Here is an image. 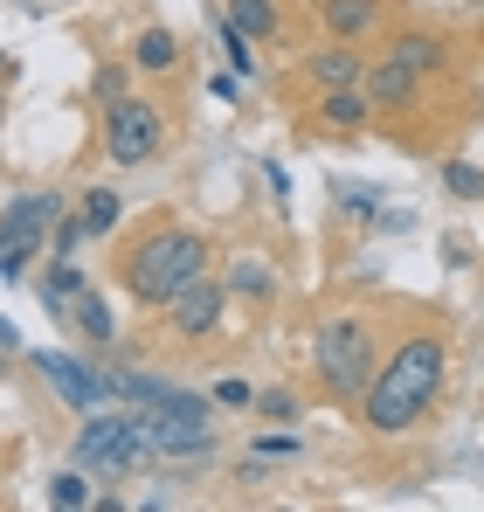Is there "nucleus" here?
<instances>
[{
	"mask_svg": "<svg viewBox=\"0 0 484 512\" xmlns=\"http://www.w3.org/2000/svg\"><path fill=\"white\" fill-rule=\"evenodd\" d=\"M215 402H222V409H256V388L229 374V381H215Z\"/></svg>",
	"mask_w": 484,
	"mask_h": 512,
	"instance_id": "cd10ccee",
	"label": "nucleus"
},
{
	"mask_svg": "<svg viewBox=\"0 0 484 512\" xmlns=\"http://www.w3.org/2000/svg\"><path fill=\"white\" fill-rule=\"evenodd\" d=\"M395 63H408L415 77H436L443 63H450V42L436 35V28H408V35H395V49H388Z\"/></svg>",
	"mask_w": 484,
	"mask_h": 512,
	"instance_id": "9b49d317",
	"label": "nucleus"
},
{
	"mask_svg": "<svg viewBox=\"0 0 484 512\" xmlns=\"http://www.w3.org/2000/svg\"><path fill=\"white\" fill-rule=\"evenodd\" d=\"M201 270H208V243L194 229H153L146 243H132V256H125V291L139 305H173V291L194 284Z\"/></svg>",
	"mask_w": 484,
	"mask_h": 512,
	"instance_id": "f03ea898",
	"label": "nucleus"
},
{
	"mask_svg": "<svg viewBox=\"0 0 484 512\" xmlns=\"http://www.w3.org/2000/svg\"><path fill=\"white\" fill-rule=\"evenodd\" d=\"M49 506H63V512L90 506V485H83V471H56V478H49Z\"/></svg>",
	"mask_w": 484,
	"mask_h": 512,
	"instance_id": "4be33fe9",
	"label": "nucleus"
},
{
	"mask_svg": "<svg viewBox=\"0 0 484 512\" xmlns=\"http://www.w3.org/2000/svg\"><path fill=\"white\" fill-rule=\"evenodd\" d=\"M0 346H7V353L21 346V333H14V319H0Z\"/></svg>",
	"mask_w": 484,
	"mask_h": 512,
	"instance_id": "7c9ffc66",
	"label": "nucleus"
},
{
	"mask_svg": "<svg viewBox=\"0 0 484 512\" xmlns=\"http://www.w3.org/2000/svg\"><path fill=\"white\" fill-rule=\"evenodd\" d=\"M229 21H236V28H242V35H249V42H270V35L284 28L270 0H229Z\"/></svg>",
	"mask_w": 484,
	"mask_h": 512,
	"instance_id": "dca6fc26",
	"label": "nucleus"
},
{
	"mask_svg": "<svg viewBox=\"0 0 484 512\" xmlns=\"http://www.w3.org/2000/svg\"><path fill=\"white\" fill-rule=\"evenodd\" d=\"M35 367L49 374V388H56L70 409H104V402L118 395V374H97V367H83L70 353H35Z\"/></svg>",
	"mask_w": 484,
	"mask_h": 512,
	"instance_id": "0eeeda50",
	"label": "nucleus"
},
{
	"mask_svg": "<svg viewBox=\"0 0 484 512\" xmlns=\"http://www.w3.org/2000/svg\"><path fill=\"white\" fill-rule=\"evenodd\" d=\"M35 250H42V243H14V236H0V277L14 284V277L28 270V256H35Z\"/></svg>",
	"mask_w": 484,
	"mask_h": 512,
	"instance_id": "393cba45",
	"label": "nucleus"
},
{
	"mask_svg": "<svg viewBox=\"0 0 484 512\" xmlns=\"http://www.w3.org/2000/svg\"><path fill=\"white\" fill-rule=\"evenodd\" d=\"M77 326H83V333H90L97 346H104L111 333H118V319H111V305H104L97 291H83V298H77Z\"/></svg>",
	"mask_w": 484,
	"mask_h": 512,
	"instance_id": "aec40b11",
	"label": "nucleus"
},
{
	"mask_svg": "<svg viewBox=\"0 0 484 512\" xmlns=\"http://www.w3.org/2000/svg\"><path fill=\"white\" fill-rule=\"evenodd\" d=\"M443 374H450V340L443 333H408L367 381L360 395V423L374 436H402L429 416V402L443 395Z\"/></svg>",
	"mask_w": 484,
	"mask_h": 512,
	"instance_id": "f257e3e1",
	"label": "nucleus"
},
{
	"mask_svg": "<svg viewBox=\"0 0 484 512\" xmlns=\"http://www.w3.org/2000/svg\"><path fill=\"white\" fill-rule=\"evenodd\" d=\"M83 291H90V284H83V270L70 263V256H56V263H49V284H42V298L63 312V305H77Z\"/></svg>",
	"mask_w": 484,
	"mask_h": 512,
	"instance_id": "f3484780",
	"label": "nucleus"
},
{
	"mask_svg": "<svg viewBox=\"0 0 484 512\" xmlns=\"http://www.w3.org/2000/svg\"><path fill=\"white\" fill-rule=\"evenodd\" d=\"M166 153V118L160 104H146V97H118V104H104V160L111 167H153Z\"/></svg>",
	"mask_w": 484,
	"mask_h": 512,
	"instance_id": "20e7f679",
	"label": "nucleus"
},
{
	"mask_svg": "<svg viewBox=\"0 0 484 512\" xmlns=\"http://www.w3.org/2000/svg\"><path fill=\"white\" fill-rule=\"evenodd\" d=\"M0 77H14V63H7V56H0Z\"/></svg>",
	"mask_w": 484,
	"mask_h": 512,
	"instance_id": "2f4dec72",
	"label": "nucleus"
},
{
	"mask_svg": "<svg viewBox=\"0 0 484 512\" xmlns=\"http://www.w3.org/2000/svg\"><path fill=\"white\" fill-rule=\"evenodd\" d=\"M222 49H229V70H236V77H249V35H242L236 21H222Z\"/></svg>",
	"mask_w": 484,
	"mask_h": 512,
	"instance_id": "bb28decb",
	"label": "nucleus"
},
{
	"mask_svg": "<svg viewBox=\"0 0 484 512\" xmlns=\"http://www.w3.org/2000/svg\"><path fill=\"white\" fill-rule=\"evenodd\" d=\"M56 215H63V201H56V194H21V201H7L0 236H14V243H49Z\"/></svg>",
	"mask_w": 484,
	"mask_h": 512,
	"instance_id": "6e6552de",
	"label": "nucleus"
},
{
	"mask_svg": "<svg viewBox=\"0 0 484 512\" xmlns=\"http://www.w3.org/2000/svg\"><path fill=\"white\" fill-rule=\"evenodd\" d=\"M0 104H7V84H0Z\"/></svg>",
	"mask_w": 484,
	"mask_h": 512,
	"instance_id": "473e14b6",
	"label": "nucleus"
},
{
	"mask_svg": "<svg viewBox=\"0 0 484 512\" xmlns=\"http://www.w3.org/2000/svg\"><path fill=\"white\" fill-rule=\"evenodd\" d=\"M132 63H139L146 77H166V70L180 63V35H173V28H146V35L132 42Z\"/></svg>",
	"mask_w": 484,
	"mask_h": 512,
	"instance_id": "2eb2a0df",
	"label": "nucleus"
},
{
	"mask_svg": "<svg viewBox=\"0 0 484 512\" xmlns=\"http://www.w3.org/2000/svg\"><path fill=\"white\" fill-rule=\"evenodd\" d=\"M153 450V436H146V409H118V416H90L77 429V457L83 464H97V471H111V478H125V471H139V457Z\"/></svg>",
	"mask_w": 484,
	"mask_h": 512,
	"instance_id": "39448f33",
	"label": "nucleus"
},
{
	"mask_svg": "<svg viewBox=\"0 0 484 512\" xmlns=\"http://www.w3.org/2000/svg\"><path fill=\"white\" fill-rule=\"evenodd\" d=\"M312 367H319L325 395H339V402H360V395H367V381H374V367H381L374 326H367L360 312H332V319L319 326Z\"/></svg>",
	"mask_w": 484,
	"mask_h": 512,
	"instance_id": "7ed1b4c3",
	"label": "nucleus"
},
{
	"mask_svg": "<svg viewBox=\"0 0 484 512\" xmlns=\"http://www.w3.org/2000/svg\"><path fill=\"white\" fill-rule=\"evenodd\" d=\"M256 409H263L270 423H298V395H291V388H263V395H256Z\"/></svg>",
	"mask_w": 484,
	"mask_h": 512,
	"instance_id": "b1692460",
	"label": "nucleus"
},
{
	"mask_svg": "<svg viewBox=\"0 0 484 512\" xmlns=\"http://www.w3.org/2000/svg\"><path fill=\"white\" fill-rule=\"evenodd\" d=\"M319 14H325V35H332V42H360L381 7H374V0H319Z\"/></svg>",
	"mask_w": 484,
	"mask_h": 512,
	"instance_id": "4468645a",
	"label": "nucleus"
},
{
	"mask_svg": "<svg viewBox=\"0 0 484 512\" xmlns=\"http://www.w3.org/2000/svg\"><path fill=\"white\" fill-rule=\"evenodd\" d=\"M118 215H125V201H118L111 187H90V194H83V229H90V236H111Z\"/></svg>",
	"mask_w": 484,
	"mask_h": 512,
	"instance_id": "a211bd4d",
	"label": "nucleus"
},
{
	"mask_svg": "<svg viewBox=\"0 0 484 512\" xmlns=\"http://www.w3.org/2000/svg\"><path fill=\"white\" fill-rule=\"evenodd\" d=\"M166 312H173V333H180V340H208V333L222 326V312H229V284L201 270L194 284H180V291H173V305H166Z\"/></svg>",
	"mask_w": 484,
	"mask_h": 512,
	"instance_id": "423d86ee",
	"label": "nucleus"
},
{
	"mask_svg": "<svg viewBox=\"0 0 484 512\" xmlns=\"http://www.w3.org/2000/svg\"><path fill=\"white\" fill-rule=\"evenodd\" d=\"M367 118H374V104H367V90H360V84L319 90V125H332V132H360Z\"/></svg>",
	"mask_w": 484,
	"mask_h": 512,
	"instance_id": "f8f14e48",
	"label": "nucleus"
},
{
	"mask_svg": "<svg viewBox=\"0 0 484 512\" xmlns=\"http://www.w3.org/2000/svg\"><path fill=\"white\" fill-rule=\"evenodd\" d=\"M305 77H312L319 90H339V84H360V77H367V63H360L346 42H332V49H319V56L305 63Z\"/></svg>",
	"mask_w": 484,
	"mask_h": 512,
	"instance_id": "ddd939ff",
	"label": "nucleus"
},
{
	"mask_svg": "<svg viewBox=\"0 0 484 512\" xmlns=\"http://www.w3.org/2000/svg\"><path fill=\"white\" fill-rule=\"evenodd\" d=\"M298 450H305V436H291V429L284 436H256V457H298Z\"/></svg>",
	"mask_w": 484,
	"mask_h": 512,
	"instance_id": "c85d7f7f",
	"label": "nucleus"
},
{
	"mask_svg": "<svg viewBox=\"0 0 484 512\" xmlns=\"http://www.w3.org/2000/svg\"><path fill=\"white\" fill-rule=\"evenodd\" d=\"M229 291H242V298H277V277H270L256 256H236V263H229Z\"/></svg>",
	"mask_w": 484,
	"mask_h": 512,
	"instance_id": "6ab92c4d",
	"label": "nucleus"
},
{
	"mask_svg": "<svg viewBox=\"0 0 484 512\" xmlns=\"http://www.w3.org/2000/svg\"><path fill=\"white\" fill-rule=\"evenodd\" d=\"M374 229H381V236H402V229H415V215H408V208H381Z\"/></svg>",
	"mask_w": 484,
	"mask_h": 512,
	"instance_id": "c756f323",
	"label": "nucleus"
},
{
	"mask_svg": "<svg viewBox=\"0 0 484 512\" xmlns=\"http://www.w3.org/2000/svg\"><path fill=\"white\" fill-rule=\"evenodd\" d=\"M118 395L132 409H201V395H187L180 381H160V374H118Z\"/></svg>",
	"mask_w": 484,
	"mask_h": 512,
	"instance_id": "9d476101",
	"label": "nucleus"
},
{
	"mask_svg": "<svg viewBox=\"0 0 484 512\" xmlns=\"http://www.w3.org/2000/svg\"><path fill=\"white\" fill-rule=\"evenodd\" d=\"M443 187H450L457 201H484V167H471V160H450V167H443Z\"/></svg>",
	"mask_w": 484,
	"mask_h": 512,
	"instance_id": "412c9836",
	"label": "nucleus"
},
{
	"mask_svg": "<svg viewBox=\"0 0 484 512\" xmlns=\"http://www.w3.org/2000/svg\"><path fill=\"white\" fill-rule=\"evenodd\" d=\"M77 236H90V229H83V215H56V229H49V250L70 256V250H77Z\"/></svg>",
	"mask_w": 484,
	"mask_h": 512,
	"instance_id": "a878e982",
	"label": "nucleus"
},
{
	"mask_svg": "<svg viewBox=\"0 0 484 512\" xmlns=\"http://www.w3.org/2000/svg\"><path fill=\"white\" fill-rule=\"evenodd\" d=\"M360 90H367V104H374V111H395V104H415L422 77H415L408 63H395V56H381V63L360 77Z\"/></svg>",
	"mask_w": 484,
	"mask_h": 512,
	"instance_id": "1a4fd4ad",
	"label": "nucleus"
},
{
	"mask_svg": "<svg viewBox=\"0 0 484 512\" xmlns=\"http://www.w3.org/2000/svg\"><path fill=\"white\" fill-rule=\"evenodd\" d=\"M332 201H339V215H353V222H374V208H381V194H367V187H339V180H332Z\"/></svg>",
	"mask_w": 484,
	"mask_h": 512,
	"instance_id": "5701e85b",
	"label": "nucleus"
}]
</instances>
